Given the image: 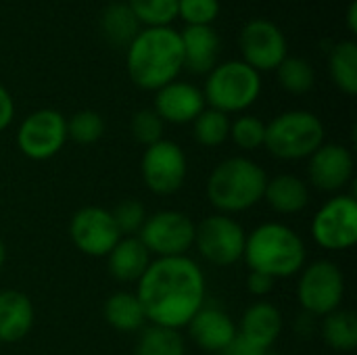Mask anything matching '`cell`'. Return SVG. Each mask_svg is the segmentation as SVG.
Listing matches in <instances>:
<instances>
[{
    "label": "cell",
    "instance_id": "603a6c76",
    "mask_svg": "<svg viewBox=\"0 0 357 355\" xmlns=\"http://www.w3.org/2000/svg\"><path fill=\"white\" fill-rule=\"evenodd\" d=\"M100 31L105 40L117 48L130 46L140 33V21L128 6V2H113L100 15Z\"/></svg>",
    "mask_w": 357,
    "mask_h": 355
},
{
    "label": "cell",
    "instance_id": "ab89813d",
    "mask_svg": "<svg viewBox=\"0 0 357 355\" xmlns=\"http://www.w3.org/2000/svg\"><path fill=\"white\" fill-rule=\"evenodd\" d=\"M4 262H6V247H4V243L0 241V270H2V266H4Z\"/></svg>",
    "mask_w": 357,
    "mask_h": 355
},
{
    "label": "cell",
    "instance_id": "d6a6232c",
    "mask_svg": "<svg viewBox=\"0 0 357 355\" xmlns=\"http://www.w3.org/2000/svg\"><path fill=\"white\" fill-rule=\"evenodd\" d=\"M132 136L136 142L151 146L163 140V119L155 113V109H142L132 117Z\"/></svg>",
    "mask_w": 357,
    "mask_h": 355
},
{
    "label": "cell",
    "instance_id": "d6986e66",
    "mask_svg": "<svg viewBox=\"0 0 357 355\" xmlns=\"http://www.w3.org/2000/svg\"><path fill=\"white\" fill-rule=\"evenodd\" d=\"M107 257L109 272L119 282H138L151 264V253L138 236H121Z\"/></svg>",
    "mask_w": 357,
    "mask_h": 355
},
{
    "label": "cell",
    "instance_id": "cb8c5ba5",
    "mask_svg": "<svg viewBox=\"0 0 357 355\" xmlns=\"http://www.w3.org/2000/svg\"><path fill=\"white\" fill-rule=\"evenodd\" d=\"M105 320L121 333L140 331L146 322L144 310L136 295L132 293H115L105 303Z\"/></svg>",
    "mask_w": 357,
    "mask_h": 355
},
{
    "label": "cell",
    "instance_id": "f1b7e54d",
    "mask_svg": "<svg viewBox=\"0 0 357 355\" xmlns=\"http://www.w3.org/2000/svg\"><path fill=\"white\" fill-rule=\"evenodd\" d=\"M278 82L291 94H305L314 88V67L301 56H287L278 67Z\"/></svg>",
    "mask_w": 357,
    "mask_h": 355
},
{
    "label": "cell",
    "instance_id": "7c38bea8",
    "mask_svg": "<svg viewBox=\"0 0 357 355\" xmlns=\"http://www.w3.org/2000/svg\"><path fill=\"white\" fill-rule=\"evenodd\" d=\"M186 155L172 140H159L146 146L142 155V178L151 192L174 195L186 180Z\"/></svg>",
    "mask_w": 357,
    "mask_h": 355
},
{
    "label": "cell",
    "instance_id": "d590c367",
    "mask_svg": "<svg viewBox=\"0 0 357 355\" xmlns=\"http://www.w3.org/2000/svg\"><path fill=\"white\" fill-rule=\"evenodd\" d=\"M266 352L264 349H259V347H255L253 343H249L245 337H241V335H236L222 352L220 355H264Z\"/></svg>",
    "mask_w": 357,
    "mask_h": 355
},
{
    "label": "cell",
    "instance_id": "60d3db41",
    "mask_svg": "<svg viewBox=\"0 0 357 355\" xmlns=\"http://www.w3.org/2000/svg\"><path fill=\"white\" fill-rule=\"evenodd\" d=\"M264 355H282V354H268V352H266V354Z\"/></svg>",
    "mask_w": 357,
    "mask_h": 355
},
{
    "label": "cell",
    "instance_id": "4dcf8cb0",
    "mask_svg": "<svg viewBox=\"0 0 357 355\" xmlns=\"http://www.w3.org/2000/svg\"><path fill=\"white\" fill-rule=\"evenodd\" d=\"M105 134V121L96 111H79L67 119V138H73L77 144H94Z\"/></svg>",
    "mask_w": 357,
    "mask_h": 355
},
{
    "label": "cell",
    "instance_id": "5bb4252c",
    "mask_svg": "<svg viewBox=\"0 0 357 355\" xmlns=\"http://www.w3.org/2000/svg\"><path fill=\"white\" fill-rule=\"evenodd\" d=\"M69 236L73 245L90 255V257H105L121 239L111 211L102 207H84L79 209L69 224Z\"/></svg>",
    "mask_w": 357,
    "mask_h": 355
},
{
    "label": "cell",
    "instance_id": "ac0fdd59",
    "mask_svg": "<svg viewBox=\"0 0 357 355\" xmlns=\"http://www.w3.org/2000/svg\"><path fill=\"white\" fill-rule=\"evenodd\" d=\"M184 67L192 73H209L218 65L220 36L211 25H188L180 33Z\"/></svg>",
    "mask_w": 357,
    "mask_h": 355
},
{
    "label": "cell",
    "instance_id": "30bf717a",
    "mask_svg": "<svg viewBox=\"0 0 357 355\" xmlns=\"http://www.w3.org/2000/svg\"><path fill=\"white\" fill-rule=\"evenodd\" d=\"M345 295L343 272L333 262H316L301 274L297 297L312 316H328L339 310Z\"/></svg>",
    "mask_w": 357,
    "mask_h": 355
},
{
    "label": "cell",
    "instance_id": "7a4b0ae2",
    "mask_svg": "<svg viewBox=\"0 0 357 355\" xmlns=\"http://www.w3.org/2000/svg\"><path fill=\"white\" fill-rule=\"evenodd\" d=\"M184 69L180 33L172 27H146L128 46V73L142 90H159L176 82Z\"/></svg>",
    "mask_w": 357,
    "mask_h": 355
},
{
    "label": "cell",
    "instance_id": "f35d334b",
    "mask_svg": "<svg viewBox=\"0 0 357 355\" xmlns=\"http://www.w3.org/2000/svg\"><path fill=\"white\" fill-rule=\"evenodd\" d=\"M357 2H351L349 8H347V25H349V31L356 33L357 31Z\"/></svg>",
    "mask_w": 357,
    "mask_h": 355
},
{
    "label": "cell",
    "instance_id": "484cf974",
    "mask_svg": "<svg viewBox=\"0 0 357 355\" xmlns=\"http://www.w3.org/2000/svg\"><path fill=\"white\" fill-rule=\"evenodd\" d=\"M324 341L337 352H351L357 347V318L354 312L335 310L324 316Z\"/></svg>",
    "mask_w": 357,
    "mask_h": 355
},
{
    "label": "cell",
    "instance_id": "7402d4cb",
    "mask_svg": "<svg viewBox=\"0 0 357 355\" xmlns=\"http://www.w3.org/2000/svg\"><path fill=\"white\" fill-rule=\"evenodd\" d=\"M264 199L278 213H299L301 209L307 207L310 192L301 178L282 174V176H276L274 180H268Z\"/></svg>",
    "mask_w": 357,
    "mask_h": 355
},
{
    "label": "cell",
    "instance_id": "52a82bcc",
    "mask_svg": "<svg viewBox=\"0 0 357 355\" xmlns=\"http://www.w3.org/2000/svg\"><path fill=\"white\" fill-rule=\"evenodd\" d=\"M245 230L243 226L220 213L205 218L195 226V245L199 253L213 266H232L243 257L245 251Z\"/></svg>",
    "mask_w": 357,
    "mask_h": 355
},
{
    "label": "cell",
    "instance_id": "f546056e",
    "mask_svg": "<svg viewBox=\"0 0 357 355\" xmlns=\"http://www.w3.org/2000/svg\"><path fill=\"white\" fill-rule=\"evenodd\" d=\"M128 6L149 27H169L178 17V0H128Z\"/></svg>",
    "mask_w": 357,
    "mask_h": 355
},
{
    "label": "cell",
    "instance_id": "8d00e7d4",
    "mask_svg": "<svg viewBox=\"0 0 357 355\" xmlns=\"http://www.w3.org/2000/svg\"><path fill=\"white\" fill-rule=\"evenodd\" d=\"M274 282H276V278H272V276H268V274H264V272H251L249 278H247L249 291H251L253 295H257V297L268 295V293L274 289Z\"/></svg>",
    "mask_w": 357,
    "mask_h": 355
},
{
    "label": "cell",
    "instance_id": "e0dca14e",
    "mask_svg": "<svg viewBox=\"0 0 357 355\" xmlns=\"http://www.w3.org/2000/svg\"><path fill=\"white\" fill-rule=\"evenodd\" d=\"M186 326L190 331L192 341L201 349L215 354H220L238 335L232 318L215 305H203Z\"/></svg>",
    "mask_w": 357,
    "mask_h": 355
},
{
    "label": "cell",
    "instance_id": "d4e9b609",
    "mask_svg": "<svg viewBox=\"0 0 357 355\" xmlns=\"http://www.w3.org/2000/svg\"><path fill=\"white\" fill-rule=\"evenodd\" d=\"M333 82L349 96L357 92V46L354 40H343L335 44L328 56Z\"/></svg>",
    "mask_w": 357,
    "mask_h": 355
},
{
    "label": "cell",
    "instance_id": "9c48e42d",
    "mask_svg": "<svg viewBox=\"0 0 357 355\" xmlns=\"http://www.w3.org/2000/svg\"><path fill=\"white\" fill-rule=\"evenodd\" d=\"M140 243L157 257H180L195 245V224L180 211H159L144 220Z\"/></svg>",
    "mask_w": 357,
    "mask_h": 355
},
{
    "label": "cell",
    "instance_id": "83f0119b",
    "mask_svg": "<svg viewBox=\"0 0 357 355\" xmlns=\"http://www.w3.org/2000/svg\"><path fill=\"white\" fill-rule=\"evenodd\" d=\"M195 123V138L203 146H220L230 138V119L218 109H203Z\"/></svg>",
    "mask_w": 357,
    "mask_h": 355
},
{
    "label": "cell",
    "instance_id": "5b68a950",
    "mask_svg": "<svg viewBox=\"0 0 357 355\" xmlns=\"http://www.w3.org/2000/svg\"><path fill=\"white\" fill-rule=\"evenodd\" d=\"M322 144L324 123L310 111H287L266 123L264 146L278 159H305Z\"/></svg>",
    "mask_w": 357,
    "mask_h": 355
},
{
    "label": "cell",
    "instance_id": "ba28073f",
    "mask_svg": "<svg viewBox=\"0 0 357 355\" xmlns=\"http://www.w3.org/2000/svg\"><path fill=\"white\" fill-rule=\"evenodd\" d=\"M314 241L326 251H345L357 243V201L341 195L324 203L312 222Z\"/></svg>",
    "mask_w": 357,
    "mask_h": 355
},
{
    "label": "cell",
    "instance_id": "836d02e7",
    "mask_svg": "<svg viewBox=\"0 0 357 355\" xmlns=\"http://www.w3.org/2000/svg\"><path fill=\"white\" fill-rule=\"evenodd\" d=\"M218 15V0H178V17H182L186 25H211Z\"/></svg>",
    "mask_w": 357,
    "mask_h": 355
},
{
    "label": "cell",
    "instance_id": "9a60e30c",
    "mask_svg": "<svg viewBox=\"0 0 357 355\" xmlns=\"http://www.w3.org/2000/svg\"><path fill=\"white\" fill-rule=\"evenodd\" d=\"M354 176V157L341 144H322L310 157V180L324 192L341 190Z\"/></svg>",
    "mask_w": 357,
    "mask_h": 355
},
{
    "label": "cell",
    "instance_id": "6da1fadb",
    "mask_svg": "<svg viewBox=\"0 0 357 355\" xmlns=\"http://www.w3.org/2000/svg\"><path fill=\"white\" fill-rule=\"evenodd\" d=\"M136 297L146 320L178 331L205 305L203 270L186 255L157 257L140 276Z\"/></svg>",
    "mask_w": 357,
    "mask_h": 355
},
{
    "label": "cell",
    "instance_id": "4fadbf2b",
    "mask_svg": "<svg viewBox=\"0 0 357 355\" xmlns=\"http://www.w3.org/2000/svg\"><path fill=\"white\" fill-rule=\"evenodd\" d=\"M238 46L243 52V63L259 71L276 69L287 54V38L280 27L268 19L249 21L238 38Z\"/></svg>",
    "mask_w": 357,
    "mask_h": 355
},
{
    "label": "cell",
    "instance_id": "74e56055",
    "mask_svg": "<svg viewBox=\"0 0 357 355\" xmlns=\"http://www.w3.org/2000/svg\"><path fill=\"white\" fill-rule=\"evenodd\" d=\"M15 117V103L8 94V90L0 84V132L10 126Z\"/></svg>",
    "mask_w": 357,
    "mask_h": 355
},
{
    "label": "cell",
    "instance_id": "2e32d148",
    "mask_svg": "<svg viewBox=\"0 0 357 355\" xmlns=\"http://www.w3.org/2000/svg\"><path fill=\"white\" fill-rule=\"evenodd\" d=\"M205 109L203 92L186 82H172L157 90L155 113L169 123H190Z\"/></svg>",
    "mask_w": 357,
    "mask_h": 355
},
{
    "label": "cell",
    "instance_id": "44dd1931",
    "mask_svg": "<svg viewBox=\"0 0 357 355\" xmlns=\"http://www.w3.org/2000/svg\"><path fill=\"white\" fill-rule=\"evenodd\" d=\"M282 331V316L280 312L268 303V301H261V303H255L251 305L243 320H241V337H245L249 343H253L255 347L268 352V347L278 339Z\"/></svg>",
    "mask_w": 357,
    "mask_h": 355
},
{
    "label": "cell",
    "instance_id": "277c9868",
    "mask_svg": "<svg viewBox=\"0 0 357 355\" xmlns=\"http://www.w3.org/2000/svg\"><path fill=\"white\" fill-rule=\"evenodd\" d=\"M268 184L266 172L247 157H230L222 161L207 180L209 203L226 213H238L251 209Z\"/></svg>",
    "mask_w": 357,
    "mask_h": 355
},
{
    "label": "cell",
    "instance_id": "e575fe53",
    "mask_svg": "<svg viewBox=\"0 0 357 355\" xmlns=\"http://www.w3.org/2000/svg\"><path fill=\"white\" fill-rule=\"evenodd\" d=\"M113 220H115V226L119 230L121 236H134L140 232L144 220H146V213H144V207L130 199V201H123L119 203L113 211H111Z\"/></svg>",
    "mask_w": 357,
    "mask_h": 355
},
{
    "label": "cell",
    "instance_id": "4316f807",
    "mask_svg": "<svg viewBox=\"0 0 357 355\" xmlns=\"http://www.w3.org/2000/svg\"><path fill=\"white\" fill-rule=\"evenodd\" d=\"M136 355H184V341L178 331L153 324L140 335Z\"/></svg>",
    "mask_w": 357,
    "mask_h": 355
},
{
    "label": "cell",
    "instance_id": "1f68e13d",
    "mask_svg": "<svg viewBox=\"0 0 357 355\" xmlns=\"http://www.w3.org/2000/svg\"><path fill=\"white\" fill-rule=\"evenodd\" d=\"M230 138L243 151H255L264 146L266 140V123L259 117L243 115L234 123H230Z\"/></svg>",
    "mask_w": 357,
    "mask_h": 355
},
{
    "label": "cell",
    "instance_id": "8fae6325",
    "mask_svg": "<svg viewBox=\"0 0 357 355\" xmlns=\"http://www.w3.org/2000/svg\"><path fill=\"white\" fill-rule=\"evenodd\" d=\"M67 140V119L54 109L33 111L23 119L17 132L19 151L33 159L46 161L54 157Z\"/></svg>",
    "mask_w": 357,
    "mask_h": 355
},
{
    "label": "cell",
    "instance_id": "3957f363",
    "mask_svg": "<svg viewBox=\"0 0 357 355\" xmlns=\"http://www.w3.org/2000/svg\"><path fill=\"white\" fill-rule=\"evenodd\" d=\"M243 257L251 272L272 278H289L305 266V245L301 236L284 224H261L245 239Z\"/></svg>",
    "mask_w": 357,
    "mask_h": 355
},
{
    "label": "cell",
    "instance_id": "ffe728a7",
    "mask_svg": "<svg viewBox=\"0 0 357 355\" xmlns=\"http://www.w3.org/2000/svg\"><path fill=\"white\" fill-rule=\"evenodd\" d=\"M33 308L31 301L19 291L0 293V341L17 343L31 331Z\"/></svg>",
    "mask_w": 357,
    "mask_h": 355
},
{
    "label": "cell",
    "instance_id": "8992f818",
    "mask_svg": "<svg viewBox=\"0 0 357 355\" xmlns=\"http://www.w3.org/2000/svg\"><path fill=\"white\" fill-rule=\"evenodd\" d=\"M261 92L259 73L243 61H226L215 65L205 84V103L222 113L249 109Z\"/></svg>",
    "mask_w": 357,
    "mask_h": 355
}]
</instances>
